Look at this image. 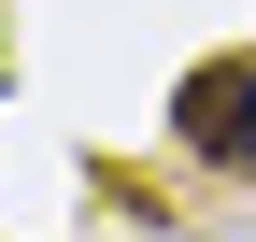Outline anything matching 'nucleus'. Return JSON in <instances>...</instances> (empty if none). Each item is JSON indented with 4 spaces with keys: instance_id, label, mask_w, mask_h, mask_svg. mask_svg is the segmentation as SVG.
<instances>
[{
    "instance_id": "obj_1",
    "label": "nucleus",
    "mask_w": 256,
    "mask_h": 242,
    "mask_svg": "<svg viewBox=\"0 0 256 242\" xmlns=\"http://www.w3.org/2000/svg\"><path fill=\"white\" fill-rule=\"evenodd\" d=\"M171 142L200 171H256V57H200L171 86Z\"/></svg>"
}]
</instances>
